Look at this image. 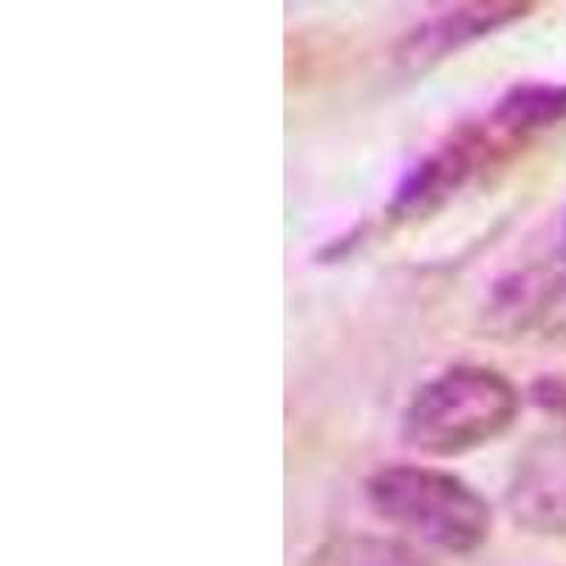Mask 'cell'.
<instances>
[{"label": "cell", "mask_w": 566, "mask_h": 566, "mask_svg": "<svg viewBox=\"0 0 566 566\" xmlns=\"http://www.w3.org/2000/svg\"><path fill=\"white\" fill-rule=\"evenodd\" d=\"M522 413V391L507 374L459 363L424 380L408 399L399 433L413 453L457 459L502 439Z\"/></svg>", "instance_id": "6da1fadb"}, {"label": "cell", "mask_w": 566, "mask_h": 566, "mask_svg": "<svg viewBox=\"0 0 566 566\" xmlns=\"http://www.w3.org/2000/svg\"><path fill=\"white\" fill-rule=\"evenodd\" d=\"M363 495L380 522L444 555L476 553L493 530L484 493L437 464H380L368 473Z\"/></svg>", "instance_id": "7a4b0ae2"}, {"label": "cell", "mask_w": 566, "mask_h": 566, "mask_svg": "<svg viewBox=\"0 0 566 566\" xmlns=\"http://www.w3.org/2000/svg\"><path fill=\"white\" fill-rule=\"evenodd\" d=\"M479 332L495 343L566 346V247L490 286Z\"/></svg>", "instance_id": "3957f363"}, {"label": "cell", "mask_w": 566, "mask_h": 566, "mask_svg": "<svg viewBox=\"0 0 566 566\" xmlns=\"http://www.w3.org/2000/svg\"><path fill=\"white\" fill-rule=\"evenodd\" d=\"M502 154H507V148L495 139L484 119L476 125H464L431 154H424L411 170H406L388 210L402 221L431 216L451 196H457L479 174V168L493 165Z\"/></svg>", "instance_id": "277c9868"}, {"label": "cell", "mask_w": 566, "mask_h": 566, "mask_svg": "<svg viewBox=\"0 0 566 566\" xmlns=\"http://www.w3.org/2000/svg\"><path fill=\"white\" fill-rule=\"evenodd\" d=\"M515 527L566 538V428L541 433L518 453L504 490Z\"/></svg>", "instance_id": "5b68a950"}, {"label": "cell", "mask_w": 566, "mask_h": 566, "mask_svg": "<svg viewBox=\"0 0 566 566\" xmlns=\"http://www.w3.org/2000/svg\"><path fill=\"white\" fill-rule=\"evenodd\" d=\"M530 12H533V3H518V0H502V3L490 0V3H464V7L448 9L419 23L413 32L399 40L394 57L402 69L422 71L457 54L464 45L502 32L515 20L527 18Z\"/></svg>", "instance_id": "8992f818"}, {"label": "cell", "mask_w": 566, "mask_h": 566, "mask_svg": "<svg viewBox=\"0 0 566 566\" xmlns=\"http://www.w3.org/2000/svg\"><path fill=\"white\" fill-rule=\"evenodd\" d=\"M484 123L510 150L518 148L544 130L566 123V83L530 80V83L513 85L495 99Z\"/></svg>", "instance_id": "52a82bcc"}, {"label": "cell", "mask_w": 566, "mask_h": 566, "mask_svg": "<svg viewBox=\"0 0 566 566\" xmlns=\"http://www.w3.org/2000/svg\"><path fill=\"white\" fill-rule=\"evenodd\" d=\"M328 566H422L417 555L394 538L363 535L343 541L335 555H328Z\"/></svg>", "instance_id": "ba28073f"}]
</instances>
